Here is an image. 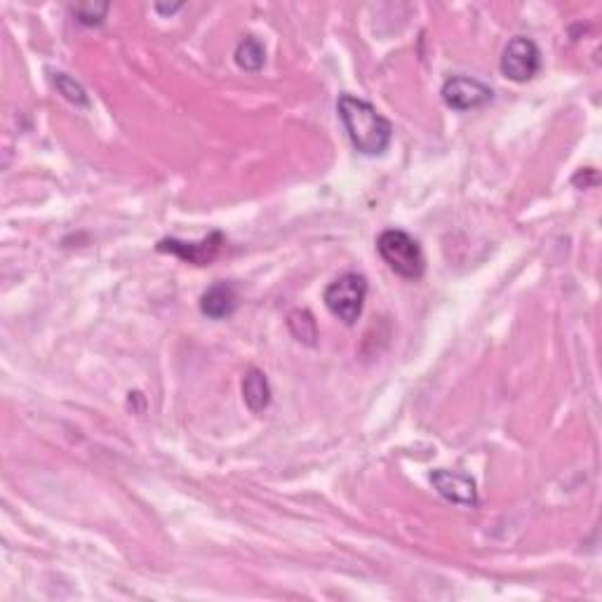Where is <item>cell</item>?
Listing matches in <instances>:
<instances>
[{"label":"cell","instance_id":"6da1fadb","mask_svg":"<svg viewBox=\"0 0 602 602\" xmlns=\"http://www.w3.org/2000/svg\"><path fill=\"white\" fill-rule=\"evenodd\" d=\"M337 113L356 151L365 153V156H381L389 149L393 139L391 120L381 116L370 102L353 95H341Z\"/></svg>","mask_w":602,"mask_h":602},{"label":"cell","instance_id":"7a4b0ae2","mask_svg":"<svg viewBox=\"0 0 602 602\" xmlns=\"http://www.w3.org/2000/svg\"><path fill=\"white\" fill-rule=\"evenodd\" d=\"M377 252L379 257L389 264L393 273H398L400 278L419 280L426 271V257L421 250L419 240L412 238L407 231L400 229H386L377 238Z\"/></svg>","mask_w":602,"mask_h":602},{"label":"cell","instance_id":"3957f363","mask_svg":"<svg viewBox=\"0 0 602 602\" xmlns=\"http://www.w3.org/2000/svg\"><path fill=\"white\" fill-rule=\"evenodd\" d=\"M367 297V278L360 273H344L325 287V306L341 323L353 325L360 318Z\"/></svg>","mask_w":602,"mask_h":602},{"label":"cell","instance_id":"277c9868","mask_svg":"<svg viewBox=\"0 0 602 602\" xmlns=\"http://www.w3.org/2000/svg\"><path fill=\"white\" fill-rule=\"evenodd\" d=\"M499 69L508 80H515V83L532 80L541 69V52L537 43L525 36H515L508 40L504 52H501Z\"/></svg>","mask_w":602,"mask_h":602},{"label":"cell","instance_id":"5b68a950","mask_svg":"<svg viewBox=\"0 0 602 602\" xmlns=\"http://www.w3.org/2000/svg\"><path fill=\"white\" fill-rule=\"evenodd\" d=\"M443 102L450 106L454 111H471V109H480V106L490 104L494 92L487 83L478 78H468V76H452L445 80L443 90Z\"/></svg>","mask_w":602,"mask_h":602},{"label":"cell","instance_id":"8992f818","mask_svg":"<svg viewBox=\"0 0 602 602\" xmlns=\"http://www.w3.org/2000/svg\"><path fill=\"white\" fill-rule=\"evenodd\" d=\"M224 243H226L224 233L212 231L210 236L200 240V243H184V240H177V238H163L158 243V252L175 254V257H179L186 264L207 266L219 257Z\"/></svg>","mask_w":602,"mask_h":602},{"label":"cell","instance_id":"52a82bcc","mask_svg":"<svg viewBox=\"0 0 602 602\" xmlns=\"http://www.w3.org/2000/svg\"><path fill=\"white\" fill-rule=\"evenodd\" d=\"M431 483L438 490L440 497L450 501V504L466 506V508H476L480 504L476 480L466 476V473L438 468V471L431 473Z\"/></svg>","mask_w":602,"mask_h":602},{"label":"cell","instance_id":"ba28073f","mask_svg":"<svg viewBox=\"0 0 602 602\" xmlns=\"http://www.w3.org/2000/svg\"><path fill=\"white\" fill-rule=\"evenodd\" d=\"M238 309V290L233 283L219 280L212 287H207L203 297H200V311L203 316L212 320H224L236 313Z\"/></svg>","mask_w":602,"mask_h":602},{"label":"cell","instance_id":"9c48e42d","mask_svg":"<svg viewBox=\"0 0 602 602\" xmlns=\"http://www.w3.org/2000/svg\"><path fill=\"white\" fill-rule=\"evenodd\" d=\"M243 400L252 412H264L271 405V386L262 370H252L243 379Z\"/></svg>","mask_w":602,"mask_h":602},{"label":"cell","instance_id":"30bf717a","mask_svg":"<svg viewBox=\"0 0 602 602\" xmlns=\"http://www.w3.org/2000/svg\"><path fill=\"white\" fill-rule=\"evenodd\" d=\"M266 62V50L254 36H245L236 48V64L243 71H259Z\"/></svg>","mask_w":602,"mask_h":602},{"label":"cell","instance_id":"8fae6325","mask_svg":"<svg viewBox=\"0 0 602 602\" xmlns=\"http://www.w3.org/2000/svg\"><path fill=\"white\" fill-rule=\"evenodd\" d=\"M287 327H290L292 337L301 341V344L306 346H316V339H318V325L316 320H313V316L309 311H292L290 316H287Z\"/></svg>","mask_w":602,"mask_h":602},{"label":"cell","instance_id":"7c38bea8","mask_svg":"<svg viewBox=\"0 0 602 602\" xmlns=\"http://www.w3.org/2000/svg\"><path fill=\"white\" fill-rule=\"evenodd\" d=\"M52 83H55L59 95H64L71 104L88 106V92H85L83 85L76 83L71 76H66V73H52Z\"/></svg>","mask_w":602,"mask_h":602},{"label":"cell","instance_id":"4fadbf2b","mask_svg":"<svg viewBox=\"0 0 602 602\" xmlns=\"http://www.w3.org/2000/svg\"><path fill=\"white\" fill-rule=\"evenodd\" d=\"M73 15H76V19L80 24L85 26H99L104 22L106 12H109V5L102 3V5H95V3H80V5H73L71 8Z\"/></svg>","mask_w":602,"mask_h":602},{"label":"cell","instance_id":"5bb4252c","mask_svg":"<svg viewBox=\"0 0 602 602\" xmlns=\"http://www.w3.org/2000/svg\"><path fill=\"white\" fill-rule=\"evenodd\" d=\"M184 5L182 3H177V5H160V3H156V12H160V15H172V12H177V10H182Z\"/></svg>","mask_w":602,"mask_h":602}]
</instances>
